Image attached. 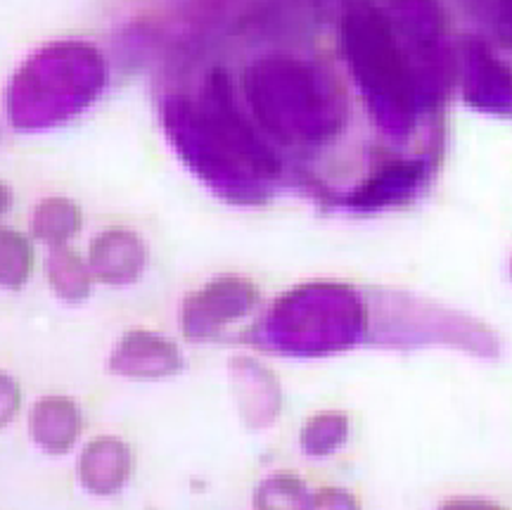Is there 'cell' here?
Wrapping results in <instances>:
<instances>
[{
  "instance_id": "obj_1",
  "label": "cell",
  "mask_w": 512,
  "mask_h": 510,
  "mask_svg": "<svg viewBox=\"0 0 512 510\" xmlns=\"http://www.w3.org/2000/svg\"><path fill=\"white\" fill-rule=\"evenodd\" d=\"M166 117L171 138L188 167L233 202H254L283 171L280 157L268 148L235 107L233 84L226 72H214L200 107L178 100Z\"/></svg>"
},
{
  "instance_id": "obj_2",
  "label": "cell",
  "mask_w": 512,
  "mask_h": 510,
  "mask_svg": "<svg viewBox=\"0 0 512 510\" xmlns=\"http://www.w3.org/2000/svg\"><path fill=\"white\" fill-rule=\"evenodd\" d=\"M261 129L283 145L325 143L339 129L337 91L325 74L290 57H266L245 74Z\"/></svg>"
},
{
  "instance_id": "obj_3",
  "label": "cell",
  "mask_w": 512,
  "mask_h": 510,
  "mask_svg": "<svg viewBox=\"0 0 512 510\" xmlns=\"http://www.w3.org/2000/svg\"><path fill=\"white\" fill-rule=\"evenodd\" d=\"M363 311L347 290L316 285L292 292L266 318L261 347L294 356H320L354 344Z\"/></svg>"
},
{
  "instance_id": "obj_4",
  "label": "cell",
  "mask_w": 512,
  "mask_h": 510,
  "mask_svg": "<svg viewBox=\"0 0 512 510\" xmlns=\"http://www.w3.org/2000/svg\"><path fill=\"white\" fill-rule=\"evenodd\" d=\"M342 43L358 86L377 107L411 119L415 84L392 22L370 3L351 5L342 22Z\"/></svg>"
},
{
  "instance_id": "obj_5",
  "label": "cell",
  "mask_w": 512,
  "mask_h": 510,
  "mask_svg": "<svg viewBox=\"0 0 512 510\" xmlns=\"http://www.w3.org/2000/svg\"><path fill=\"white\" fill-rule=\"evenodd\" d=\"M93 55L81 43H53L29 57L8 91L12 126L36 131L76 112V67Z\"/></svg>"
},
{
  "instance_id": "obj_6",
  "label": "cell",
  "mask_w": 512,
  "mask_h": 510,
  "mask_svg": "<svg viewBox=\"0 0 512 510\" xmlns=\"http://www.w3.org/2000/svg\"><path fill=\"white\" fill-rule=\"evenodd\" d=\"M256 302H259V290L245 278L223 276L211 280L183 299V335L192 342H207L219 335L228 323L247 316Z\"/></svg>"
},
{
  "instance_id": "obj_7",
  "label": "cell",
  "mask_w": 512,
  "mask_h": 510,
  "mask_svg": "<svg viewBox=\"0 0 512 510\" xmlns=\"http://www.w3.org/2000/svg\"><path fill=\"white\" fill-rule=\"evenodd\" d=\"M107 368L121 378L162 380L183 371V354L169 337L152 330H128L114 344Z\"/></svg>"
},
{
  "instance_id": "obj_8",
  "label": "cell",
  "mask_w": 512,
  "mask_h": 510,
  "mask_svg": "<svg viewBox=\"0 0 512 510\" xmlns=\"http://www.w3.org/2000/svg\"><path fill=\"white\" fill-rule=\"evenodd\" d=\"M147 247L131 228H107L88 247V266L95 280L105 285H131L143 276Z\"/></svg>"
},
{
  "instance_id": "obj_9",
  "label": "cell",
  "mask_w": 512,
  "mask_h": 510,
  "mask_svg": "<svg viewBox=\"0 0 512 510\" xmlns=\"http://www.w3.org/2000/svg\"><path fill=\"white\" fill-rule=\"evenodd\" d=\"M79 480L86 492L114 496L133 475V451L121 437L102 435L83 446L79 456Z\"/></svg>"
},
{
  "instance_id": "obj_10",
  "label": "cell",
  "mask_w": 512,
  "mask_h": 510,
  "mask_svg": "<svg viewBox=\"0 0 512 510\" xmlns=\"http://www.w3.org/2000/svg\"><path fill=\"white\" fill-rule=\"evenodd\" d=\"M83 411L79 401L67 394H48L31 406L29 432L31 439L50 456H64L81 439Z\"/></svg>"
},
{
  "instance_id": "obj_11",
  "label": "cell",
  "mask_w": 512,
  "mask_h": 510,
  "mask_svg": "<svg viewBox=\"0 0 512 510\" xmlns=\"http://www.w3.org/2000/svg\"><path fill=\"white\" fill-rule=\"evenodd\" d=\"M235 399H238L240 416L247 425L261 427L273 423L280 411L278 380L264 368L254 366V361H233Z\"/></svg>"
},
{
  "instance_id": "obj_12",
  "label": "cell",
  "mask_w": 512,
  "mask_h": 510,
  "mask_svg": "<svg viewBox=\"0 0 512 510\" xmlns=\"http://www.w3.org/2000/svg\"><path fill=\"white\" fill-rule=\"evenodd\" d=\"M46 278L55 295L69 304H79L91 295V266L79 252L67 245L50 250L46 259Z\"/></svg>"
},
{
  "instance_id": "obj_13",
  "label": "cell",
  "mask_w": 512,
  "mask_h": 510,
  "mask_svg": "<svg viewBox=\"0 0 512 510\" xmlns=\"http://www.w3.org/2000/svg\"><path fill=\"white\" fill-rule=\"evenodd\" d=\"M81 207L67 197H46L31 216V233L50 247H62L81 231Z\"/></svg>"
},
{
  "instance_id": "obj_14",
  "label": "cell",
  "mask_w": 512,
  "mask_h": 510,
  "mask_svg": "<svg viewBox=\"0 0 512 510\" xmlns=\"http://www.w3.org/2000/svg\"><path fill=\"white\" fill-rule=\"evenodd\" d=\"M349 430L351 423L347 413L320 411L304 423L302 432H299V444H302L306 456L325 458L347 444Z\"/></svg>"
},
{
  "instance_id": "obj_15",
  "label": "cell",
  "mask_w": 512,
  "mask_h": 510,
  "mask_svg": "<svg viewBox=\"0 0 512 510\" xmlns=\"http://www.w3.org/2000/svg\"><path fill=\"white\" fill-rule=\"evenodd\" d=\"M311 492L294 473H273L256 484L254 510H309Z\"/></svg>"
},
{
  "instance_id": "obj_16",
  "label": "cell",
  "mask_w": 512,
  "mask_h": 510,
  "mask_svg": "<svg viewBox=\"0 0 512 510\" xmlns=\"http://www.w3.org/2000/svg\"><path fill=\"white\" fill-rule=\"evenodd\" d=\"M34 245L15 228L0 226V288L19 290L34 273Z\"/></svg>"
},
{
  "instance_id": "obj_17",
  "label": "cell",
  "mask_w": 512,
  "mask_h": 510,
  "mask_svg": "<svg viewBox=\"0 0 512 510\" xmlns=\"http://www.w3.org/2000/svg\"><path fill=\"white\" fill-rule=\"evenodd\" d=\"M22 408V387L10 373L0 371V430L17 418Z\"/></svg>"
},
{
  "instance_id": "obj_18",
  "label": "cell",
  "mask_w": 512,
  "mask_h": 510,
  "mask_svg": "<svg viewBox=\"0 0 512 510\" xmlns=\"http://www.w3.org/2000/svg\"><path fill=\"white\" fill-rule=\"evenodd\" d=\"M309 510H361V503L349 489L323 487L316 494H311Z\"/></svg>"
},
{
  "instance_id": "obj_19",
  "label": "cell",
  "mask_w": 512,
  "mask_h": 510,
  "mask_svg": "<svg viewBox=\"0 0 512 510\" xmlns=\"http://www.w3.org/2000/svg\"><path fill=\"white\" fill-rule=\"evenodd\" d=\"M439 510H505L494 501L484 499H448L439 506Z\"/></svg>"
},
{
  "instance_id": "obj_20",
  "label": "cell",
  "mask_w": 512,
  "mask_h": 510,
  "mask_svg": "<svg viewBox=\"0 0 512 510\" xmlns=\"http://www.w3.org/2000/svg\"><path fill=\"white\" fill-rule=\"evenodd\" d=\"M10 204H12V193H10V188L5 186L3 181H0V219H3V216L8 214Z\"/></svg>"
}]
</instances>
